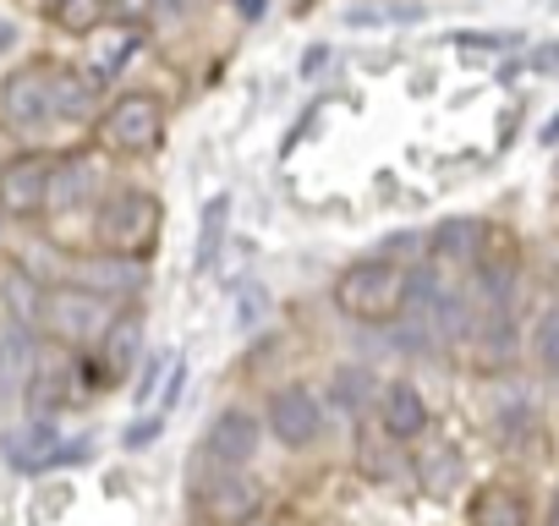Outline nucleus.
<instances>
[{"instance_id": "1", "label": "nucleus", "mask_w": 559, "mask_h": 526, "mask_svg": "<svg viewBox=\"0 0 559 526\" xmlns=\"http://www.w3.org/2000/svg\"><path fill=\"white\" fill-rule=\"evenodd\" d=\"M406 270L384 258H362L335 280V308L357 324H390L406 313Z\"/></svg>"}, {"instance_id": "2", "label": "nucleus", "mask_w": 559, "mask_h": 526, "mask_svg": "<svg viewBox=\"0 0 559 526\" xmlns=\"http://www.w3.org/2000/svg\"><path fill=\"white\" fill-rule=\"evenodd\" d=\"M39 319H45L50 335L67 340V346H88V340H99V335L116 324L110 297H99V291H88V286H56V291H45V313H39Z\"/></svg>"}, {"instance_id": "3", "label": "nucleus", "mask_w": 559, "mask_h": 526, "mask_svg": "<svg viewBox=\"0 0 559 526\" xmlns=\"http://www.w3.org/2000/svg\"><path fill=\"white\" fill-rule=\"evenodd\" d=\"M159 230V203L138 187H121L99 203V236L116 247V252H143Z\"/></svg>"}, {"instance_id": "4", "label": "nucleus", "mask_w": 559, "mask_h": 526, "mask_svg": "<svg viewBox=\"0 0 559 526\" xmlns=\"http://www.w3.org/2000/svg\"><path fill=\"white\" fill-rule=\"evenodd\" d=\"M159 132H165V110H159V99H148V94L116 99V105L105 110V121H99V138H105V148H116V154H148V148L159 143Z\"/></svg>"}, {"instance_id": "5", "label": "nucleus", "mask_w": 559, "mask_h": 526, "mask_svg": "<svg viewBox=\"0 0 559 526\" xmlns=\"http://www.w3.org/2000/svg\"><path fill=\"white\" fill-rule=\"evenodd\" d=\"M269 433L286 444V450L319 444V433H324V406H319V395H313L308 384H280V390L269 395Z\"/></svg>"}, {"instance_id": "6", "label": "nucleus", "mask_w": 559, "mask_h": 526, "mask_svg": "<svg viewBox=\"0 0 559 526\" xmlns=\"http://www.w3.org/2000/svg\"><path fill=\"white\" fill-rule=\"evenodd\" d=\"M0 116H7L17 132H34L56 116V72L45 67H17L7 83H0Z\"/></svg>"}, {"instance_id": "7", "label": "nucleus", "mask_w": 559, "mask_h": 526, "mask_svg": "<svg viewBox=\"0 0 559 526\" xmlns=\"http://www.w3.org/2000/svg\"><path fill=\"white\" fill-rule=\"evenodd\" d=\"M50 187H56V165L39 159V154H23L12 165H0V214L34 219L50 203Z\"/></svg>"}, {"instance_id": "8", "label": "nucleus", "mask_w": 559, "mask_h": 526, "mask_svg": "<svg viewBox=\"0 0 559 526\" xmlns=\"http://www.w3.org/2000/svg\"><path fill=\"white\" fill-rule=\"evenodd\" d=\"M0 450H7V461L23 466V471H45V466H61V461L83 455V444H67V433L50 417H34L28 428H12L7 439H0Z\"/></svg>"}, {"instance_id": "9", "label": "nucleus", "mask_w": 559, "mask_h": 526, "mask_svg": "<svg viewBox=\"0 0 559 526\" xmlns=\"http://www.w3.org/2000/svg\"><path fill=\"white\" fill-rule=\"evenodd\" d=\"M198 504H203V515L219 521V526H247V521L263 510V482L247 477V471H219L214 482L198 488Z\"/></svg>"}, {"instance_id": "10", "label": "nucleus", "mask_w": 559, "mask_h": 526, "mask_svg": "<svg viewBox=\"0 0 559 526\" xmlns=\"http://www.w3.org/2000/svg\"><path fill=\"white\" fill-rule=\"evenodd\" d=\"M258 444H263V422H258L252 411H241V406L219 411V417L209 422V439H203V450H209L219 466H247V461L258 455Z\"/></svg>"}, {"instance_id": "11", "label": "nucleus", "mask_w": 559, "mask_h": 526, "mask_svg": "<svg viewBox=\"0 0 559 526\" xmlns=\"http://www.w3.org/2000/svg\"><path fill=\"white\" fill-rule=\"evenodd\" d=\"M379 422L390 439H417L428 428V401L417 395V384H384L379 390Z\"/></svg>"}, {"instance_id": "12", "label": "nucleus", "mask_w": 559, "mask_h": 526, "mask_svg": "<svg viewBox=\"0 0 559 526\" xmlns=\"http://www.w3.org/2000/svg\"><path fill=\"white\" fill-rule=\"evenodd\" d=\"M483 241H488L483 219L455 214V219H439V230H433V258H439V263H477V258H483Z\"/></svg>"}, {"instance_id": "13", "label": "nucleus", "mask_w": 559, "mask_h": 526, "mask_svg": "<svg viewBox=\"0 0 559 526\" xmlns=\"http://www.w3.org/2000/svg\"><path fill=\"white\" fill-rule=\"evenodd\" d=\"M78 286H88V291H99V297L143 291V263H132V252H127V258H94Z\"/></svg>"}, {"instance_id": "14", "label": "nucleus", "mask_w": 559, "mask_h": 526, "mask_svg": "<svg viewBox=\"0 0 559 526\" xmlns=\"http://www.w3.org/2000/svg\"><path fill=\"white\" fill-rule=\"evenodd\" d=\"M28 395H34V411H39V417H50V411H61V406H72V401H78V373H72V368H61V362H45V368L34 373Z\"/></svg>"}, {"instance_id": "15", "label": "nucleus", "mask_w": 559, "mask_h": 526, "mask_svg": "<svg viewBox=\"0 0 559 526\" xmlns=\"http://www.w3.org/2000/svg\"><path fill=\"white\" fill-rule=\"evenodd\" d=\"M472 526H526V504H521V493L504 488V482L483 488V493L472 499Z\"/></svg>"}, {"instance_id": "16", "label": "nucleus", "mask_w": 559, "mask_h": 526, "mask_svg": "<svg viewBox=\"0 0 559 526\" xmlns=\"http://www.w3.org/2000/svg\"><path fill=\"white\" fill-rule=\"evenodd\" d=\"M94 99H99V77L94 72H56V116L78 121V116L94 110Z\"/></svg>"}, {"instance_id": "17", "label": "nucleus", "mask_w": 559, "mask_h": 526, "mask_svg": "<svg viewBox=\"0 0 559 526\" xmlns=\"http://www.w3.org/2000/svg\"><path fill=\"white\" fill-rule=\"evenodd\" d=\"M225 219H230V198L219 192V198H209L203 225H198V270H214V252L225 241Z\"/></svg>"}, {"instance_id": "18", "label": "nucleus", "mask_w": 559, "mask_h": 526, "mask_svg": "<svg viewBox=\"0 0 559 526\" xmlns=\"http://www.w3.org/2000/svg\"><path fill=\"white\" fill-rule=\"evenodd\" d=\"M532 357H537L543 373L559 379V302L537 313V324H532Z\"/></svg>"}, {"instance_id": "19", "label": "nucleus", "mask_w": 559, "mask_h": 526, "mask_svg": "<svg viewBox=\"0 0 559 526\" xmlns=\"http://www.w3.org/2000/svg\"><path fill=\"white\" fill-rule=\"evenodd\" d=\"M132 50H138V34H132V28H105L99 45H94V77H110Z\"/></svg>"}, {"instance_id": "20", "label": "nucleus", "mask_w": 559, "mask_h": 526, "mask_svg": "<svg viewBox=\"0 0 559 526\" xmlns=\"http://www.w3.org/2000/svg\"><path fill=\"white\" fill-rule=\"evenodd\" d=\"M368 390H373L368 368H335V406L341 411H362L368 406Z\"/></svg>"}, {"instance_id": "21", "label": "nucleus", "mask_w": 559, "mask_h": 526, "mask_svg": "<svg viewBox=\"0 0 559 526\" xmlns=\"http://www.w3.org/2000/svg\"><path fill=\"white\" fill-rule=\"evenodd\" d=\"M56 23L72 28V34H94L105 23V0H61L56 7Z\"/></svg>"}, {"instance_id": "22", "label": "nucleus", "mask_w": 559, "mask_h": 526, "mask_svg": "<svg viewBox=\"0 0 559 526\" xmlns=\"http://www.w3.org/2000/svg\"><path fill=\"white\" fill-rule=\"evenodd\" d=\"M477 346L499 362V357H510L515 351V330H510V319H504V308H493L488 319H483V330H477Z\"/></svg>"}, {"instance_id": "23", "label": "nucleus", "mask_w": 559, "mask_h": 526, "mask_svg": "<svg viewBox=\"0 0 559 526\" xmlns=\"http://www.w3.org/2000/svg\"><path fill=\"white\" fill-rule=\"evenodd\" d=\"M7 302H12L17 319H39V313H45V291H39L28 275H7Z\"/></svg>"}, {"instance_id": "24", "label": "nucleus", "mask_w": 559, "mask_h": 526, "mask_svg": "<svg viewBox=\"0 0 559 526\" xmlns=\"http://www.w3.org/2000/svg\"><path fill=\"white\" fill-rule=\"evenodd\" d=\"M105 351H110V373L132 368V362H138V324H116V340H110Z\"/></svg>"}, {"instance_id": "25", "label": "nucleus", "mask_w": 559, "mask_h": 526, "mask_svg": "<svg viewBox=\"0 0 559 526\" xmlns=\"http://www.w3.org/2000/svg\"><path fill=\"white\" fill-rule=\"evenodd\" d=\"M154 433H159V417L132 422V428H127V450H148V444H154Z\"/></svg>"}, {"instance_id": "26", "label": "nucleus", "mask_w": 559, "mask_h": 526, "mask_svg": "<svg viewBox=\"0 0 559 526\" xmlns=\"http://www.w3.org/2000/svg\"><path fill=\"white\" fill-rule=\"evenodd\" d=\"M17 39H23V34H17V23L0 17V56H12V50H17Z\"/></svg>"}, {"instance_id": "27", "label": "nucleus", "mask_w": 559, "mask_h": 526, "mask_svg": "<svg viewBox=\"0 0 559 526\" xmlns=\"http://www.w3.org/2000/svg\"><path fill=\"white\" fill-rule=\"evenodd\" d=\"M236 12H241V17H263L269 0H236Z\"/></svg>"}, {"instance_id": "28", "label": "nucleus", "mask_w": 559, "mask_h": 526, "mask_svg": "<svg viewBox=\"0 0 559 526\" xmlns=\"http://www.w3.org/2000/svg\"><path fill=\"white\" fill-rule=\"evenodd\" d=\"M537 143H543V148H554V143H559V116H554V121H543V132H537Z\"/></svg>"}, {"instance_id": "29", "label": "nucleus", "mask_w": 559, "mask_h": 526, "mask_svg": "<svg viewBox=\"0 0 559 526\" xmlns=\"http://www.w3.org/2000/svg\"><path fill=\"white\" fill-rule=\"evenodd\" d=\"M537 67L543 72H559V50H537Z\"/></svg>"}, {"instance_id": "30", "label": "nucleus", "mask_w": 559, "mask_h": 526, "mask_svg": "<svg viewBox=\"0 0 559 526\" xmlns=\"http://www.w3.org/2000/svg\"><path fill=\"white\" fill-rule=\"evenodd\" d=\"M121 12H127V17H143V12H148V0H121Z\"/></svg>"}, {"instance_id": "31", "label": "nucleus", "mask_w": 559, "mask_h": 526, "mask_svg": "<svg viewBox=\"0 0 559 526\" xmlns=\"http://www.w3.org/2000/svg\"><path fill=\"white\" fill-rule=\"evenodd\" d=\"M548 526H559V493H554V504H548Z\"/></svg>"}, {"instance_id": "32", "label": "nucleus", "mask_w": 559, "mask_h": 526, "mask_svg": "<svg viewBox=\"0 0 559 526\" xmlns=\"http://www.w3.org/2000/svg\"><path fill=\"white\" fill-rule=\"evenodd\" d=\"M50 7H61V0H50Z\"/></svg>"}]
</instances>
